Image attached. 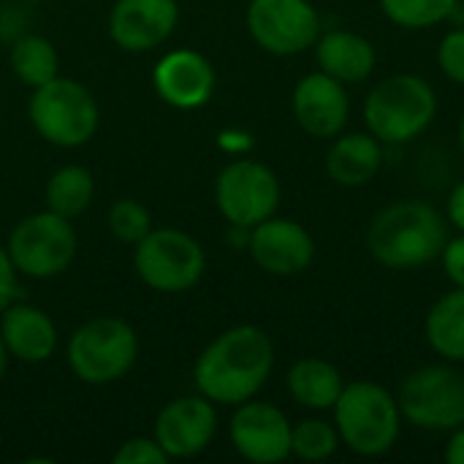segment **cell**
<instances>
[{
    "label": "cell",
    "mask_w": 464,
    "mask_h": 464,
    "mask_svg": "<svg viewBox=\"0 0 464 464\" xmlns=\"http://www.w3.org/2000/svg\"><path fill=\"white\" fill-rule=\"evenodd\" d=\"M169 457L160 449V443L155 438H130L125 440L117 454H114V464H166Z\"/></svg>",
    "instance_id": "cell-29"
},
{
    "label": "cell",
    "mask_w": 464,
    "mask_h": 464,
    "mask_svg": "<svg viewBox=\"0 0 464 464\" xmlns=\"http://www.w3.org/2000/svg\"><path fill=\"white\" fill-rule=\"evenodd\" d=\"M139 280L158 294H185L196 288L207 269L204 247L182 228H152L133 245Z\"/></svg>",
    "instance_id": "cell-7"
},
{
    "label": "cell",
    "mask_w": 464,
    "mask_h": 464,
    "mask_svg": "<svg viewBox=\"0 0 464 464\" xmlns=\"http://www.w3.org/2000/svg\"><path fill=\"white\" fill-rule=\"evenodd\" d=\"M446 218L427 201H394L383 207L367 231V247L386 269H419L440 258L449 231Z\"/></svg>",
    "instance_id": "cell-2"
},
{
    "label": "cell",
    "mask_w": 464,
    "mask_h": 464,
    "mask_svg": "<svg viewBox=\"0 0 464 464\" xmlns=\"http://www.w3.org/2000/svg\"><path fill=\"white\" fill-rule=\"evenodd\" d=\"M438 65H440V71L451 82L464 84V27L451 30L440 41V46H438Z\"/></svg>",
    "instance_id": "cell-28"
},
{
    "label": "cell",
    "mask_w": 464,
    "mask_h": 464,
    "mask_svg": "<svg viewBox=\"0 0 464 464\" xmlns=\"http://www.w3.org/2000/svg\"><path fill=\"white\" fill-rule=\"evenodd\" d=\"M11 71L27 87H41L60 76V54L54 44L35 33H22L11 44Z\"/></svg>",
    "instance_id": "cell-23"
},
{
    "label": "cell",
    "mask_w": 464,
    "mask_h": 464,
    "mask_svg": "<svg viewBox=\"0 0 464 464\" xmlns=\"http://www.w3.org/2000/svg\"><path fill=\"white\" fill-rule=\"evenodd\" d=\"M285 383H288L291 397L302 408H310V411H332L345 389L343 372L332 362L315 359V356L299 359L288 370Z\"/></svg>",
    "instance_id": "cell-21"
},
{
    "label": "cell",
    "mask_w": 464,
    "mask_h": 464,
    "mask_svg": "<svg viewBox=\"0 0 464 464\" xmlns=\"http://www.w3.org/2000/svg\"><path fill=\"white\" fill-rule=\"evenodd\" d=\"M332 411L340 443L359 457H383L400 440L402 413L397 397L381 383H348Z\"/></svg>",
    "instance_id": "cell-4"
},
{
    "label": "cell",
    "mask_w": 464,
    "mask_h": 464,
    "mask_svg": "<svg viewBox=\"0 0 464 464\" xmlns=\"http://www.w3.org/2000/svg\"><path fill=\"white\" fill-rule=\"evenodd\" d=\"M19 299H24L22 283H19V272H16L8 250L0 245V313L5 307H11L14 302H19Z\"/></svg>",
    "instance_id": "cell-30"
},
{
    "label": "cell",
    "mask_w": 464,
    "mask_h": 464,
    "mask_svg": "<svg viewBox=\"0 0 464 464\" xmlns=\"http://www.w3.org/2000/svg\"><path fill=\"white\" fill-rule=\"evenodd\" d=\"M155 92L174 109H201L209 103L218 87L212 63L196 49H174L155 63L152 71Z\"/></svg>",
    "instance_id": "cell-16"
},
{
    "label": "cell",
    "mask_w": 464,
    "mask_h": 464,
    "mask_svg": "<svg viewBox=\"0 0 464 464\" xmlns=\"http://www.w3.org/2000/svg\"><path fill=\"white\" fill-rule=\"evenodd\" d=\"M22 3H41V0H22Z\"/></svg>",
    "instance_id": "cell-36"
},
{
    "label": "cell",
    "mask_w": 464,
    "mask_h": 464,
    "mask_svg": "<svg viewBox=\"0 0 464 464\" xmlns=\"http://www.w3.org/2000/svg\"><path fill=\"white\" fill-rule=\"evenodd\" d=\"M8 351H5V345H3V337H0V381H3V375H5V367H8Z\"/></svg>",
    "instance_id": "cell-34"
},
{
    "label": "cell",
    "mask_w": 464,
    "mask_h": 464,
    "mask_svg": "<svg viewBox=\"0 0 464 464\" xmlns=\"http://www.w3.org/2000/svg\"><path fill=\"white\" fill-rule=\"evenodd\" d=\"M71 372L87 386H109L122 381L139 359L136 329L114 315L92 318L73 329L68 348Z\"/></svg>",
    "instance_id": "cell-6"
},
{
    "label": "cell",
    "mask_w": 464,
    "mask_h": 464,
    "mask_svg": "<svg viewBox=\"0 0 464 464\" xmlns=\"http://www.w3.org/2000/svg\"><path fill=\"white\" fill-rule=\"evenodd\" d=\"M438 114L432 84L416 73H392L381 79L367 101L364 120L381 144H408L419 139Z\"/></svg>",
    "instance_id": "cell-3"
},
{
    "label": "cell",
    "mask_w": 464,
    "mask_h": 464,
    "mask_svg": "<svg viewBox=\"0 0 464 464\" xmlns=\"http://www.w3.org/2000/svg\"><path fill=\"white\" fill-rule=\"evenodd\" d=\"M27 117L35 133L60 150H76L87 144L101 122L92 92L68 76H54L52 82L33 87Z\"/></svg>",
    "instance_id": "cell-5"
},
{
    "label": "cell",
    "mask_w": 464,
    "mask_h": 464,
    "mask_svg": "<svg viewBox=\"0 0 464 464\" xmlns=\"http://www.w3.org/2000/svg\"><path fill=\"white\" fill-rule=\"evenodd\" d=\"M457 139H459V150H462V155H464V114H462V120H459V130H457Z\"/></svg>",
    "instance_id": "cell-35"
},
{
    "label": "cell",
    "mask_w": 464,
    "mask_h": 464,
    "mask_svg": "<svg viewBox=\"0 0 464 464\" xmlns=\"http://www.w3.org/2000/svg\"><path fill=\"white\" fill-rule=\"evenodd\" d=\"M381 8L394 24L424 30L446 22L454 14L457 0H381Z\"/></svg>",
    "instance_id": "cell-25"
},
{
    "label": "cell",
    "mask_w": 464,
    "mask_h": 464,
    "mask_svg": "<svg viewBox=\"0 0 464 464\" xmlns=\"http://www.w3.org/2000/svg\"><path fill=\"white\" fill-rule=\"evenodd\" d=\"M218 435V411L207 397H179L155 419V440L169 459H190L209 449Z\"/></svg>",
    "instance_id": "cell-14"
},
{
    "label": "cell",
    "mask_w": 464,
    "mask_h": 464,
    "mask_svg": "<svg viewBox=\"0 0 464 464\" xmlns=\"http://www.w3.org/2000/svg\"><path fill=\"white\" fill-rule=\"evenodd\" d=\"M291 430L294 424L280 408L253 397L237 405L228 424V438L242 459L253 464H277L291 457Z\"/></svg>",
    "instance_id": "cell-12"
},
{
    "label": "cell",
    "mask_w": 464,
    "mask_h": 464,
    "mask_svg": "<svg viewBox=\"0 0 464 464\" xmlns=\"http://www.w3.org/2000/svg\"><path fill=\"white\" fill-rule=\"evenodd\" d=\"M76 231L68 218L54 215L52 209L33 212L22 218L5 242V250L22 277L52 280L63 275L76 258Z\"/></svg>",
    "instance_id": "cell-8"
},
{
    "label": "cell",
    "mask_w": 464,
    "mask_h": 464,
    "mask_svg": "<svg viewBox=\"0 0 464 464\" xmlns=\"http://www.w3.org/2000/svg\"><path fill=\"white\" fill-rule=\"evenodd\" d=\"M294 117L304 133L313 139H334L343 133L351 117V98L345 84L324 71L307 73L294 87Z\"/></svg>",
    "instance_id": "cell-17"
},
{
    "label": "cell",
    "mask_w": 464,
    "mask_h": 464,
    "mask_svg": "<svg viewBox=\"0 0 464 464\" xmlns=\"http://www.w3.org/2000/svg\"><path fill=\"white\" fill-rule=\"evenodd\" d=\"M446 212H449V223L464 234V179L451 190L449 204H446Z\"/></svg>",
    "instance_id": "cell-32"
},
{
    "label": "cell",
    "mask_w": 464,
    "mask_h": 464,
    "mask_svg": "<svg viewBox=\"0 0 464 464\" xmlns=\"http://www.w3.org/2000/svg\"><path fill=\"white\" fill-rule=\"evenodd\" d=\"M443 269H446V277L457 285V288H464V234L457 237V239H449L443 253Z\"/></svg>",
    "instance_id": "cell-31"
},
{
    "label": "cell",
    "mask_w": 464,
    "mask_h": 464,
    "mask_svg": "<svg viewBox=\"0 0 464 464\" xmlns=\"http://www.w3.org/2000/svg\"><path fill=\"white\" fill-rule=\"evenodd\" d=\"M275 370L272 337L253 326H231L218 334L196 359L193 381L201 397L215 405H242L253 400Z\"/></svg>",
    "instance_id": "cell-1"
},
{
    "label": "cell",
    "mask_w": 464,
    "mask_h": 464,
    "mask_svg": "<svg viewBox=\"0 0 464 464\" xmlns=\"http://www.w3.org/2000/svg\"><path fill=\"white\" fill-rule=\"evenodd\" d=\"M218 212L239 228H253L280 207V179L258 160H231L215 179Z\"/></svg>",
    "instance_id": "cell-10"
},
{
    "label": "cell",
    "mask_w": 464,
    "mask_h": 464,
    "mask_svg": "<svg viewBox=\"0 0 464 464\" xmlns=\"http://www.w3.org/2000/svg\"><path fill=\"white\" fill-rule=\"evenodd\" d=\"M383 163L381 141L372 133H348L326 152V174L343 188H362L375 179Z\"/></svg>",
    "instance_id": "cell-20"
},
{
    "label": "cell",
    "mask_w": 464,
    "mask_h": 464,
    "mask_svg": "<svg viewBox=\"0 0 464 464\" xmlns=\"http://www.w3.org/2000/svg\"><path fill=\"white\" fill-rule=\"evenodd\" d=\"M111 237L122 245H139L152 231V215L139 198H117L106 212Z\"/></svg>",
    "instance_id": "cell-27"
},
{
    "label": "cell",
    "mask_w": 464,
    "mask_h": 464,
    "mask_svg": "<svg viewBox=\"0 0 464 464\" xmlns=\"http://www.w3.org/2000/svg\"><path fill=\"white\" fill-rule=\"evenodd\" d=\"M315 60L324 73L340 79L343 84H356L375 71V46L351 30H332L318 35Z\"/></svg>",
    "instance_id": "cell-19"
},
{
    "label": "cell",
    "mask_w": 464,
    "mask_h": 464,
    "mask_svg": "<svg viewBox=\"0 0 464 464\" xmlns=\"http://www.w3.org/2000/svg\"><path fill=\"white\" fill-rule=\"evenodd\" d=\"M92 196H95V179L90 169L76 166V163L60 166L46 182V209L68 220L87 212Z\"/></svg>",
    "instance_id": "cell-24"
},
{
    "label": "cell",
    "mask_w": 464,
    "mask_h": 464,
    "mask_svg": "<svg viewBox=\"0 0 464 464\" xmlns=\"http://www.w3.org/2000/svg\"><path fill=\"white\" fill-rule=\"evenodd\" d=\"M446 459L451 464H464V424L454 430V435L449 440V449H446Z\"/></svg>",
    "instance_id": "cell-33"
},
{
    "label": "cell",
    "mask_w": 464,
    "mask_h": 464,
    "mask_svg": "<svg viewBox=\"0 0 464 464\" xmlns=\"http://www.w3.org/2000/svg\"><path fill=\"white\" fill-rule=\"evenodd\" d=\"M245 22L253 41L277 57L307 52L321 35V16L310 0H250Z\"/></svg>",
    "instance_id": "cell-11"
},
{
    "label": "cell",
    "mask_w": 464,
    "mask_h": 464,
    "mask_svg": "<svg viewBox=\"0 0 464 464\" xmlns=\"http://www.w3.org/2000/svg\"><path fill=\"white\" fill-rule=\"evenodd\" d=\"M177 22V0H117L109 14V35L122 52L141 54L169 41Z\"/></svg>",
    "instance_id": "cell-15"
},
{
    "label": "cell",
    "mask_w": 464,
    "mask_h": 464,
    "mask_svg": "<svg viewBox=\"0 0 464 464\" xmlns=\"http://www.w3.org/2000/svg\"><path fill=\"white\" fill-rule=\"evenodd\" d=\"M247 250L266 275L294 277L310 269L315 258V239L302 223L272 215L250 228Z\"/></svg>",
    "instance_id": "cell-13"
},
{
    "label": "cell",
    "mask_w": 464,
    "mask_h": 464,
    "mask_svg": "<svg viewBox=\"0 0 464 464\" xmlns=\"http://www.w3.org/2000/svg\"><path fill=\"white\" fill-rule=\"evenodd\" d=\"M340 446V432L332 421L304 419L291 430V454L304 462H324Z\"/></svg>",
    "instance_id": "cell-26"
},
{
    "label": "cell",
    "mask_w": 464,
    "mask_h": 464,
    "mask_svg": "<svg viewBox=\"0 0 464 464\" xmlns=\"http://www.w3.org/2000/svg\"><path fill=\"white\" fill-rule=\"evenodd\" d=\"M397 405L419 430H457L464 424V375L449 364L419 367L400 383Z\"/></svg>",
    "instance_id": "cell-9"
},
{
    "label": "cell",
    "mask_w": 464,
    "mask_h": 464,
    "mask_svg": "<svg viewBox=\"0 0 464 464\" xmlns=\"http://www.w3.org/2000/svg\"><path fill=\"white\" fill-rule=\"evenodd\" d=\"M0 337L11 359L22 364L49 362L57 351V326L35 304L19 299L0 313Z\"/></svg>",
    "instance_id": "cell-18"
},
{
    "label": "cell",
    "mask_w": 464,
    "mask_h": 464,
    "mask_svg": "<svg viewBox=\"0 0 464 464\" xmlns=\"http://www.w3.org/2000/svg\"><path fill=\"white\" fill-rule=\"evenodd\" d=\"M427 343L435 353L449 362H464V288L449 291L440 296L424 321Z\"/></svg>",
    "instance_id": "cell-22"
}]
</instances>
